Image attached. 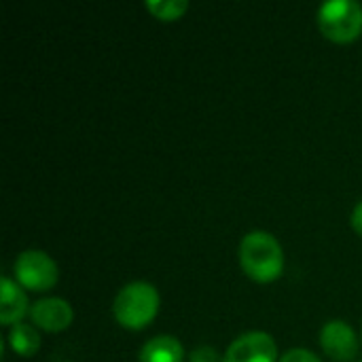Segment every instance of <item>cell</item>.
Wrapping results in <instances>:
<instances>
[{
    "instance_id": "7",
    "label": "cell",
    "mask_w": 362,
    "mask_h": 362,
    "mask_svg": "<svg viewBox=\"0 0 362 362\" xmlns=\"http://www.w3.org/2000/svg\"><path fill=\"white\" fill-rule=\"evenodd\" d=\"M72 308L68 301L57 299V297H49V299H40L32 305L30 310V318L32 322L49 333H59L64 329H68L72 325Z\"/></svg>"
},
{
    "instance_id": "12",
    "label": "cell",
    "mask_w": 362,
    "mask_h": 362,
    "mask_svg": "<svg viewBox=\"0 0 362 362\" xmlns=\"http://www.w3.org/2000/svg\"><path fill=\"white\" fill-rule=\"evenodd\" d=\"M189 362H218V352L210 346H202L191 352Z\"/></svg>"
},
{
    "instance_id": "3",
    "label": "cell",
    "mask_w": 362,
    "mask_h": 362,
    "mask_svg": "<svg viewBox=\"0 0 362 362\" xmlns=\"http://www.w3.org/2000/svg\"><path fill=\"white\" fill-rule=\"evenodd\" d=\"M320 32L335 42H352L362 32V6L354 0H331L318 8Z\"/></svg>"
},
{
    "instance_id": "11",
    "label": "cell",
    "mask_w": 362,
    "mask_h": 362,
    "mask_svg": "<svg viewBox=\"0 0 362 362\" xmlns=\"http://www.w3.org/2000/svg\"><path fill=\"white\" fill-rule=\"evenodd\" d=\"M146 8L161 21H174L187 13V0H146Z\"/></svg>"
},
{
    "instance_id": "13",
    "label": "cell",
    "mask_w": 362,
    "mask_h": 362,
    "mask_svg": "<svg viewBox=\"0 0 362 362\" xmlns=\"http://www.w3.org/2000/svg\"><path fill=\"white\" fill-rule=\"evenodd\" d=\"M280 362H322L316 354H312V352H308V350H291V352H286Z\"/></svg>"
},
{
    "instance_id": "1",
    "label": "cell",
    "mask_w": 362,
    "mask_h": 362,
    "mask_svg": "<svg viewBox=\"0 0 362 362\" xmlns=\"http://www.w3.org/2000/svg\"><path fill=\"white\" fill-rule=\"evenodd\" d=\"M240 263L255 282H274L284 272V252L278 240L265 231L244 235L240 244Z\"/></svg>"
},
{
    "instance_id": "9",
    "label": "cell",
    "mask_w": 362,
    "mask_h": 362,
    "mask_svg": "<svg viewBox=\"0 0 362 362\" xmlns=\"http://www.w3.org/2000/svg\"><path fill=\"white\" fill-rule=\"evenodd\" d=\"M185 350L182 344L172 335H159L144 344L140 350V362H182Z\"/></svg>"
},
{
    "instance_id": "8",
    "label": "cell",
    "mask_w": 362,
    "mask_h": 362,
    "mask_svg": "<svg viewBox=\"0 0 362 362\" xmlns=\"http://www.w3.org/2000/svg\"><path fill=\"white\" fill-rule=\"evenodd\" d=\"M0 288H2L0 320H2V325H13L15 327L28 314V297L17 286V282H13L8 278H2L0 280Z\"/></svg>"
},
{
    "instance_id": "14",
    "label": "cell",
    "mask_w": 362,
    "mask_h": 362,
    "mask_svg": "<svg viewBox=\"0 0 362 362\" xmlns=\"http://www.w3.org/2000/svg\"><path fill=\"white\" fill-rule=\"evenodd\" d=\"M350 221H352V229H354V231H356V233L362 238V202L356 206V208H354V212H352V218H350Z\"/></svg>"
},
{
    "instance_id": "10",
    "label": "cell",
    "mask_w": 362,
    "mask_h": 362,
    "mask_svg": "<svg viewBox=\"0 0 362 362\" xmlns=\"http://www.w3.org/2000/svg\"><path fill=\"white\" fill-rule=\"evenodd\" d=\"M8 344H11V348H13L15 354L28 358V356H34V354L38 352V348H40V337H38V333L34 331V327L19 322V325H15V327L11 329V333H8Z\"/></svg>"
},
{
    "instance_id": "2",
    "label": "cell",
    "mask_w": 362,
    "mask_h": 362,
    "mask_svg": "<svg viewBox=\"0 0 362 362\" xmlns=\"http://www.w3.org/2000/svg\"><path fill=\"white\" fill-rule=\"evenodd\" d=\"M159 312V293L148 282H132L115 297L112 314L115 320L129 329L140 331L153 322Z\"/></svg>"
},
{
    "instance_id": "6",
    "label": "cell",
    "mask_w": 362,
    "mask_h": 362,
    "mask_svg": "<svg viewBox=\"0 0 362 362\" xmlns=\"http://www.w3.org/2000/svg\"><path fill=\"white\" fill-rule=\"evenodd\" d=\"M320 346L327 356L337 362H350L358 352L356 333L344 320H331L320 331Z\"/></svg>"
},
{
    "instance_id": "5",
    "label": "cell",
    "mask_w": 362,
    "mask_h": 362,
    "mask_svg": "<svg viewBox=\"0 0 362 362\" xmlns=\"http://www.w3.org/2000/svg\"><path fill=\"white\" fill-rule=\"evenodd\" d=\"M278 350L267 333L252 331L238 337L225 352L223 362H276Z\"/></svg>"
},
{
    "instance_id": "4",
    "label": "cell",
    "mask_w": 362,
    "mask_h": 362,
    "mask_svg": "<svg viewBox=\"0 0 362 362\" xmlns=\"http://www.w3.org/2000/svg\"><path fill=\"white\" fill-rule=\"evenodd\" d=\"M57 276L55 261L40 250H25L15 261V278L28 291L45 293L55 286Z\"/></svg>"
}]
</instances>
